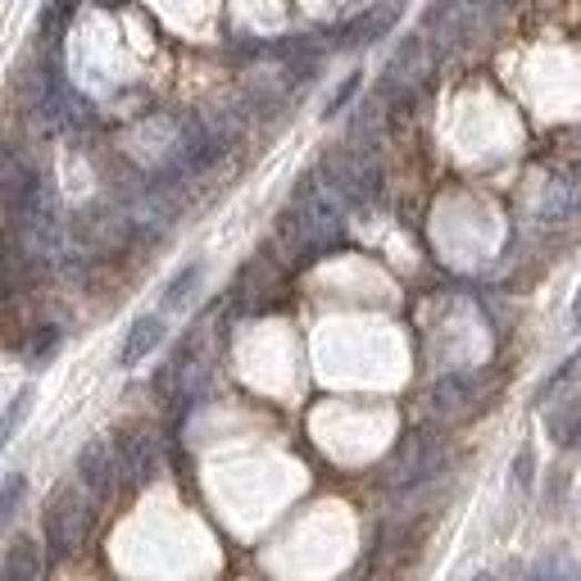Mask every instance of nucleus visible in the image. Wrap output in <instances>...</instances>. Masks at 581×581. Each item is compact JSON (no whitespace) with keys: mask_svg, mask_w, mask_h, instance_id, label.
I'll list each match as a JSON object with an SVG mask.
<instances>
[{"mask_svg":"<svg viewBox=\"0 0 581 581\" xmlns=\"http://www.w3.org/2000/svg\"><path fill=\"white\" fill-rule=\"evenodd\" d=\"M346 210L350 205L342 201V191H336L318 169L305 173L296 182V196H290V205L277 218L282 251L296 264H309V259L327 255L336 241H342V232H346Z\"/></svg>","mask_w":581,"mask_h":581,"instance_id":"obj_1","label":"nucleus"},{"mask_svg":"<svg viewBox=\"0 0 581 581\" xmlns=\"http://www.w3.org/2000/svg\"><path fill=\"white\" fill-rule=\"evenodd\" d=\"M41 527H45V546H51L60 559H78L91 541V527H95L91 500H82L78 487H60L41 513Z\"/></svg>","mask_w":581,"mask_h":581,"instance_id":"obj_2","label":"nucleus"},{"mask_svg":"<svg viewBox=\"0 0 581 581\" xmlns=\"http://www.w3.org/2000/svg\"><path fill=\"white\" fill-rule=\"evenodd\" d=\"M441 459H446V446H441V436H431V431H409L405 441H400V450H396V459H391V468H386V481L391 487H418V481H427L436 468H441Z\"/></svg>","mask_w":581,"mask_h":581,"instance_id":"obj_3","label":"nucleus"},{"mask_svg":"<svg viewBox=\"0 0 581 581\" xmlns=\"http://www.w3.org/2000/svg\"><path fill=\"white\" fill-rule=\"evenodd\" d=\"M110 450H114L119 472L128 477V487H145V481L160 472V446H155V436L145 427H123Z\"/></svg>","mask_w":581,"mask_h":581,"instance_id":"obj_4","label":"nucleus"},{"mask_svg":"<svg viewBox=\"0 0 581 581\" xmlns=\"http://www.w3.org/2000/svg\"><path fill=\"white\" fill-rule=\"evenodd\" d=\"M78 481H82V496H91V504H105L119 487V463L110 441H86L78 455Z\"/></svg>","mask_w":581,"mask_h":581,"instance_id":"obj_5","label":"nucleus"},{"mask_svg":"<svg viewBox=\"0 0 581 581\" xmlns=\"http://www.w3.org/2000/svg\"><path fill=\"white\" fill-rule=\"evenodd\" d=\"M396 6H377V10H368V14H359L355 23H346L342 28V37H336V45L342 51H355V45H373V41H381L386 32L396 28Z\"/></svg>","mask_w":581,"mask_h":581,"instance_id":"obj_6","label":"nucleus"},{"mask_svg":"<svg viewBox=\"0 0 581 581\" xmlns=\"http://www.w3.org/2000/svg\"><path fill=\"white\" fill-rule=\"evenodd\" d=\"M160 342H164V318H160V314H141V318L128 327V342H123L119 364H123V368H136L141 359H151V355L160 350Z\"/></svg>","mask_w":581,"mask_h":581,"instance_id":"obj_7","label":"nucleus"},{"mask_svg":"<svg viewBox=\"0 0 581 581\" xmlns=\"http://www.w3.org/2000/svg\"><path fill=\"white\" fill-rule=\"evenodd\" d=\"M468 400H472V377H463V373L441 377V381L431 386V409H436V418H459V414L468 409Z\"/></svg>","mask_w":581,"mask_h":581,"instance_id":"obj_8","label":"nucleus"},{"mask_svg":"<svg viewBox=\"0 0 581 581\" xmlns=\"http://www.w3.org/2000/svg\"><path fill=\"white\" fill-rule=\"evenodd\" d=\"M41 572H45L41 546L32 537H19L6 554V581H41Z\"/></svg>","mask_w":581,"mask_h":581,"instance_id":"obj_9","label":"nucleus"},{"mask_svg":"<svg viewBox=\"0 0 581 581\" xmlns=\"http://www.w3.org/2000/svg\"><path fill=\"white\" fill-rule=\"evenodd\" d=\"M201 273H205V264L196 259V264H186L169 286H164V314H173V309H182L191 296H196V286H201Z\"/></svg>","mask_w":581,"mask_h":581,"instance_id":"obj_10","label":"nucleus"},{"mask_svg":"<svg viewBox=\"0 0 581 581\" xmlns=\"http://www.w3.org/2000/svg\"><path fill=\"white\" fill-rule=\"evenodd\" d=\"M531 581H581V563L568 550H550L541 568H531Z\"/></svg>","mask_w":581,"mask_h":581,"instance_id":"obj_11","label":"nucleus"},{"mask_svg":"<svg viewBox=\"0 0 581 581\" xmlns=\"http://www.w3.org/2000/svg\"><path fill=\"white\" fill-rule=\"evenodd\" d=\"M28 414H32V386H23V391L6 405V414H0V455H6V446L19 436V427H23Z\"/></svg>","mask_w":581,"mask_h":581,"instance_id":"obj_12","label":"nucleus"},{"mask_svg":"<svg viewBox=\"0 0 581 581\" xmlns=\"http://www.w3.org/2000/svg\"><path fill=\"white\" fill-rule=\"evenodd\" d=\"M23 350H28V364H45V359L60 350V327H55V323H41V327L28 336Z\"/></svg>","mask_w":581,"mask_h":581,"instance_id":"obj_13","label":"nucleus"},{"mask_svg":"<svg viewBox=\"0 0 581 581\" xmlns=\"http://www.w3.org/2000/svg\"><path fill=\"white\" fill-rule=\"evenodd\" d=\"M23 496H28V477H23V472H14V477L6 481V487H0V531H6V527L14 522V513H19Z\"/></svg>","mask_w":581,"mask_h":581,"instance_id":"obj_14","label":"nucleus"},{"mask_svg":"<svg viewBox=\"0 0 581 581\" xmlns=\"http://www.w3.org/2000/svg\"><path fill=\"white\" fill-rule=\"evenodd\" d=\"M550 436L559 446H581V409H568V414L550 418Z\"/></svg>","mask_w":581,"mask_h":581,"instance_id":"obj_15","label":"nucleus"},{"mask_svg":"<svg viewBox=\"0 0 581 581\" xmlns=\"http://www.w3.org/2000/svg\"><path fill=\"white\" fill-rule=\"evenodd\" d=\"M359 82H364V73H350L342 86H336V91H332V101H327V110H323V119H336V114H342V110L350 105V95L359 91Z\"/></svg>","mask_w":581,"mask_h":581,"instance_id":"obj_16","label":"nucleus"},{"mask_svg":"<svg viewBox=\"0 0 581 581\" xmlns=\"http://www.w3.org/2000/svg\"><path fill=\"white\" fill-rule=\"evenodd\" d=\"M513 481H518V487H531V450H522L513 459Z\"/></svg>","mask_w":581,"mask_h":581,"instance_id":"obj_17","label":"nucleus"},{"mask_svg":"<svg viewBox=\"0 0 581 581\" xmlns=\"http://www.w3.org/2000/svg\"><path fill=\"white\" fill-rule=\"evenodd\" d=\"M572 323L581 327V290H577V300H572Z\"/></svg>","mask_w":581,"mask_h":581,"instance_id":"obj_18","label":"nucleus"},{"mask_svg":"<svg viewBox=\"0 0 581 581\" xmlns=\"http://www.w3.org/2000/svg\"><path fill=\"white\" fill-rule=\"evenodd\" d=\"M472 581H496V577H491V572H477V577H472Z\"/></svg>","mask_w":581,"mask_h":581,"instance_id":"obj_19","label":"nucleus"}]
</instances>
